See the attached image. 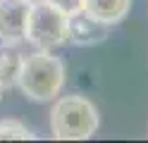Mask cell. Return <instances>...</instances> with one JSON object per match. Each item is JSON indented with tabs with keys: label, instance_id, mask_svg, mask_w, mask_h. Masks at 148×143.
Masks as SVG:
<instances>
[{
	"label": "cell",
	"instance_id": "10",
	"mask_svg": "<svg viewBox=\"0 0 148 143\" xmlns=\"http://www.w3.org/2000/svg\"><path fill=\"white\" fill-rule=\"evenodd\" d=\"M3 91H5V88H3V83H0V98H3Z\"/></svg>",
	"mask_w": 148,
	"mask_h": 143
},
{
	"label": "cell",
	"instance_id": "11",
	"mask_svg": "<svg viewBox=\"0 0 148 143\" xmlns=\"http://www.w3.org/2000/svg\"><path fill=\"white\" fill-rule=\"evenodd\" d=\"M31 3H36V0H31Z\"/></svg>",
	"mask_w": 148,
	"mask_h": 143
},
{
	"label": "cell",
	"instance_id": "3",
	"mask_svg": "<svg viewBox=\"0 0 148 143\" xmlns=\"http://www.w3.org/2000/svg\"><path fill=\"white\" fill-rule=\"evenodd\" d=\"M24 41L38 50H55L67 43V14L45 0L31 3Z\"/></svg>",
	"mask_w": 148,
	"mask_h": 143
},
{
	"label": "cell",
	"instance_id": "6",
	"mask_svg": "<svg viewBox=\"0 0 148 143\" xmlns=\"http://www.w3.org/2000/svg\"><path fill=\"white\" fill-rule=\"evenodd\" d=\"M132 0H84V12L103 24H117L127 17Z\"/></svg>",
	"mask_w": 148,
	"mask_h": 143
},
{
	"label": "cell",
	"instance_id": "2",
	"mask_svg": "<svg viewBox=\"0 0 148 143\" xmlns=\"http://www.w3.org/2000/svg\"><path fill=\"white\" fill-rule=\"evenodd\" d=\"M98 110L84 95H62L50 110V131L60 141H86L98 131Z\"/></svg>",
	"mask_w": 148,
	"mask_h": 143
},
{
	"label": "cell",
	"instance_id": "5",
	"mask_svg": "<svg viewBox=\"0 0 148 143\" xmlns=\"http://www.w3.org/2000/svg\"><path fill=\"white\" fill-rule=\"evenodd\" d=\"M108 36H110V24L98 22L91 14H86L84 10L67 17V41H72L74 45L91 48L103 43Z\"/></svg>",
	"mask_w": 148,
	"mask_h": 143
},
{
	"label": "cell",
	"instance_id": "4",
	"mask_svg": "<svg viewBox=\"0 0 148 143\" xmlns=\"http://www.w3.org/2000/svg\"><path fill=\"white\" fill-rule=\"evenodd\" d=\"M31 0H0V41L19 43L26 34Z\"/></svg>",
	"mask_w": 148,
	"mask_h": 143
},
{
	"label": "cell",
	"instance_id": "7",
	"mask_svg": "<svg viewBox=\"0 0 148 143\" xmlns=\"http://www.w3.org/2000/svg\"><path fill=\"white\" fill-rule=\"evenodd\" d=\"M22 60H24V55L14 48V43H3L0 45V83H3V88L17 86Z\"/></svg>",
	"mask_w": 148,
	"mask_h": 143
},
{
	"label": "cell",
	"instance_id": "9",
	"mask_svg": "<svg viewBox=\"0 0 148 143\" xmlns=\"http://www.w3.org/2000/svg\"><path fill=\"white\" fill-rule=\"evenodd\" d=\"M45 3H50V5H55L60 10V12H64V14H74V12H79L81 7H84V0H45Z\"/></svg>",
	"mask_w": 148,
	"mask_h": 143
},
{
	"label": "cell",
	"instance_id": "1",
	"mask_svg": "<svg viewBox=\"0 0 148 143\" xmlns=\"http://www.w3.org/2000/svg\"><path fill=\"white\" fill-rule=\"evenodd\" d=\"M64 76H67V69L60 57H55L50 50H36L22 60L17 86L29 100L48 103L55 95H60Z\"/></svg>",
	"mask_w": 148,
	"mask_h": 143
},
{
	"label": "cell",
	"instance_id": "8",
	"mask_svg": "<svg viewBox=\"0 0 148 143\" xmlns=\"http://www.w3.org/2000/svg\"><path fill=\"white\" fill-rule=\"evenodd\" d=\"M31 138L34 133L22 122H14V119L0 122V141H31Z\"/></svg>",
	"mask_w": 148,
	"mask_h": 143
}]
</instances>
